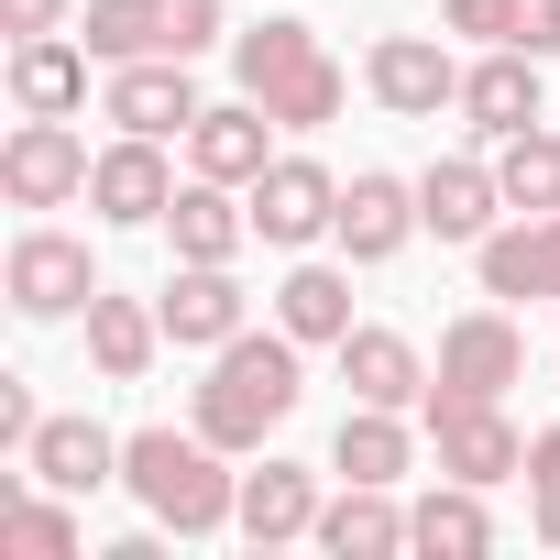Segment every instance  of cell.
Segmentation results:
<instances>
[{
  "instance_id": "cell-1",
  "label": "cell",
  "mask_w": 560,
  "mask_h": 560,
  "mask_svg": "<svg viewBox=\"0 0 560 560\" xmlns=\"http://www.w3.org/2000/svg\"><path fill=\"white\" fill-rule=\"evenodd\" d=\"M298 330H242V341H220L209 352V385H198V440H220V451H264L275 429L298 418V396H308V374H298Z\"/></svg>"
},
{
  "instance_id": "cell-2",
  "label": "cell",
  "mask_w": 560,
  "mask_h": 560,
  "mask_svg": "<svg viewBox=\"0 0 560 560\" xmlns=\"http://www.w3.org/2000/svg\"><path fill=\"white\" fill-rule=\"evenodd\" d=\"M231 451L220 440H198V429H132L121 440V483H132V505L154 516V527H176V538H220V527H242V472H220Z\"/></svg>"
},
{
  "instance_id": "cell-3",
  "label": "cell",
  "mask_w": 560,
  "mask_h": 560,
  "mask_svg": "<svg viewBox=\"0 0 560 560\" xmlns=\"http://www.w3.org/2000/svg\"><path fill=\"white\" fill-rule=\"evenodd\" d=\"M429 451H440L451 483H505V472H527V440H516L505 396H429Z\"/></svg>"
},
{
  "instance_id": "cell-4",
  "label": "cell",
  "mask_w": 560,
  "mask_h": 560,
  "mask_svg": "<svg viewBox=\"0 0 560 560\" xmlns=\"http://www.w3.org/2000/svg\"><path fill=\"white\" fill-rule=\"evenodd\" d=\"M242 198H253V242H275V253H308V242L341 220V176H330L319 154H275Z\"/></svg>"
},
{
  "instance_id": "cell-5",
  "label": "cell",
  "mask_w": 560,
  "mask_h": 560,
  "mask_svg": "<svg viewBox=\"0 0 560 560\" xmlns=\"http://www.w3.org/2000/svg\"><path fill=\"white\" fill-rule=\"evenodd\" d=\"M89 298H100V264H89L78 231H23L12 242V308L23 319H89Z\"/></svg>"
},
{
  "instance_id": "cell-6",
  "label": "cell",
  "mask_w": 560,
  "mask_h": 560,
  "mask_svg": "<svg viewBox=\"0 0 560 560\" xmlns=\"http://www.w3.org/2000/svg\"><path fill=\"white\" fill-rule=\"evenodd\" d=\"M89 143L67 132V121H23L12 143H0V198L12 209H67V198H89Z\"/></svg>"
},
{
  "instance_id": "cell-7",
  "label": "cell",
  "mask_w": 560,
  "mask_h": 560,
  "mask_svg": "<svg viewBox=\"0 0 560 560\" xmlns=\"http://www.w3.org/2000/svg\"><path fill=\"white\" fill-rule=\"evenodd\" d=\"M363 89H374L396 121H440V110H462V67H451V45H429V34H385V45L363 56Z\"/></svg>"
},
{
  "instance_id": "cell-8",
  "label": "cell",
  "mask_w": 560,
  "mask_h": 560,
  "mask_svg": "<svg viewBox=\"0 0 560 560\" xmlns=\"http://www.w3.org/2000/svg\"><path fill=\"white\" fill-rule=\"evenodd\" d=\"M89 209H100L110 231H154V220L176 209V165H165V143H154V132H121V143L89 165Z\"/></svg>"
},
{
  "instance_id": "cell-9",
  "label": "cell",
  "mask_w": 560,
  "mask_h": 560,
  "mask_svg": "<svg viewBox=\"0 0 560 560\" xmlns=\"http://www.w3.org/2000/svg\"><path fill=\"white\" fill-rule=\"evenodd\" d=\"M527 374V330L505 319V308H462L451 330H440V385L429 396H505Z\"/></svg>"
},
{
  "instance_id": "cell-10",
  "label": "cell",
  "mask_w": 560,
  "mask_h": 560,
  "mask_svg": "<svg viewBox=\"0 0 560 560\" xmlns=\"http://www.w3.org/2000/svg\"><path fill=\"white\" fill-rule=\"evenodd\" d=\"M418 231H429V220H418V187H407V176L363 165V176L341 187V220H330V242H341L352 264H396Z\"/></svg>"
},
{
  "instance_id": "cell-11",
  "label": "cell",
  "mask_w": 560,
  "mask_h": 560,
  "mask_svg": "<svg viewBox=\"0 0 560 560\" xmlns=\"http://www.w3.org/2000/svg\"><path fill=\"white\" fill-rule=\"evenodd\" d=\"M154 308H165V341H176V352H220V341L253 330V298L231 287V264H176Z\"/></svg>"
},
{
  "instance_id": "cell-12",
  "label": "cell",
  "mask_w": 560,
  "mask_h": 560,
  "mask_svg": "<svg viewBox=\"0 0 560 560\" xmlns=\"http://www.w3.org/2000/svg\"><path fill=\"white\" fill-rule=\"evenodd\" d=\"M198 78H187V56H132V67H110V121L121 132H154V143H176V132H198Z\"/></svg>"
},
{
  "instance_id": "cell-13",
  "label": "cell",
  "mask_w": 560,
  "mask_h": 560,
  "mask_svg": "<svg viewBox=\"0 0 560 560\" xmlns=\"http://www.w3.org/2000/svg\"><path fill=\"white\" fill-rule=\"evenodd\" d=\"M89 45L78 34H23L12 45V110L23 121H78V100H89Z\"/></svg>"
},
{
  "instance_id": "cell-14",
  "label": "cell",
  "mask_w": 560,
  "mask_h": 560,
  "mask_svg": "<svg viewBox=\"0 0 560 560\" xmlns=\"http://www.w3.org/2000/svg\"><path fill=\"white\" fill-rule=\"evenodd\" d=\"M187 165H198V176H220V187H253V176L275 165V110H264L253 89H242V100H220V110H198Z\"/></svg>"
},
{
  "instance_id": "cell-15",
  "label": "cell",
  "mask_w": 560,
  "mask_h": 560,
  "mask_svg": "<svg viewBox=\"0 0 560 560\" xmlns=\"http://www.w3.org/2000/svg\"><path fill=\"white\" fill-rule=\"evenodd\" d=\"M165 242H176V264H231L253 242V198L220 187V176H187L176 209H165Z\"/></svg>"
},
{
  "instance_id": "cell-16",
  "label": "cell",
  "mask_w": 560,
  "mask_h": 560,
  "mask_svg": "<svg viewBox=\"0 0 560 560\" xmlns=\"http://www.w3.org/2000/svg\"><path fill=\"white\" fill-rule=\"evenodd\" d=\"M462 121H472L483 143L527 132V121H538V56H527V45H494L483 67H462Z\"/></svg>"
},
{
  "instance_id": "cell-17",
  "label": "cell",
  "mask_w": 560,
  "mask_h": 560,
  "mask_svg": "<svg viewBox=\"0 0 560 560\" xmlns=\"http://www.w3.org/2000/svg\"><path fill=\"white\" fill-rule=\"evenodd\" d=\"M23 472L56 483V494H100V483H121V440L100 418H45L34 451H23Z\"/></svg>"
},
{
  "instance_id": "cell-18",
  "label": "cell",
  "mask_w": 560,
  "mask_h": 560,
  "mask_svg": "<svg viewBox=\"0 0 560 560\" xmlns=\"http://www.w3.org/2000/svg\"><path fill=\"white\" fill-rule=\"evenodd\" d=\"M242 538H253V549L319 538V472H308V462H264V472H242Z\"/></svg>"
},
{
  "instance_id": "cell-19",
  "label": "cell",
  "mask_w": 560,
  "mask_h": 560,
  "mask_svg": "<svg viewBox=\"0 0 560 560\" xmlns=\"http://www.w3.org/2000/svg\"><path fill=\"white\" fill-rule=\"evenodd\" d=\"M494 209H505V187H494V165H472V154H440V165L418 176V220H429L440 242H483Z\"/></svg>"
},
{
  "instance_id": "cell-20",
  "label": "cell",
  "mask_w": 560,
  "mask_h": 560,
  "mask_svg": "<svg viewBox=\"0 0 560 560\" xmlns=\"http://www.w3.org/2000/svg\"><path fill=\"white\" fill-rule=\"evenodd\" d=\"M341 385H352V407H429V363H418L407 330H352L341 341Z\"/></svg>"
},
{
  "instance_id": "cell-21",
  "label": "cell",
  "mask_w": 560,
  "mask_h": 560,
  "mask_svg": "<svg viewBox=\"0 0 560 560\" xmlns=\"http://www.w3.org/2000/svg\"><path fill=\"white\" fill-rule=\"evenodd\" d=\"M319 549H330V560H396V549H407L396 483H341V494L319 505Z\"/></svg>"
},
{
  "instance_id": "cell-22",
  "label": "cell",
  "mask_w": 560,
  "mask_h": 560,
  "mask_svg": "<svg viewBox=\"0 0 560 560\" xmlns=\"http://www.w3.org/2000/svg\"><path fill=\"white\" fill-rule=\"evenodd\" d=\"M154 352H165V308H143V298H89V363L110 374V385H143L154 374Z\"/></svg>"
},
{
  "instance_id": "cell-23",
  "label": "cell",
  "mask_w": 560,
  "mask_h": 560,
  "mask_svg": "<svg viewBox=\"0 0 560 560\" xmlns=\"http://www.w3.org/2000/svg\"><path fill=\"white\" fill-rule=\"evenodd\" d=\"M407 549H429V560H483L494 549V516H483V483H429L418 505H407Z\"/></svg>"
},
{
  "instance_id": "cell-24",
  "label": "cell",
  "mask_w": 560,
  "mask_h": 560,
  "mask_svg": "<svg viewBox=\"0 0 560 560\" xmlns=\"http://www.w3.org/2000/svg\"><path fill=\"white\" fill-rule=\"evenodd\" d=\"M275 330L341 352V341H352V264H298L287 287H275Z\"/></svg>"
},
{
  "instance_id": "cell-25",
  "label": "cell",
  "mask_w": 560,
  "mask_h": 560,
  "mask_svg": "<svg viewBox=\"0 0 560 560\" xmlns=\"http://www.w3.org/2000/svg\"><path fill=\"white\" fill-rule=\"evenodd\" d=\"M407 407H352L341 418V440H330V472L341 483H407Z\"/></svg>"
},
{
  "instance_id": "cell-26",
  "label": "cell",
  "mask_w": 560,
  "mask_h": 560,
  "mask_svg": "<svg viewBox=\"0 0 560 560\" xmlns=\"http://www.w3.org/2000/svg\"><path fill=\"white\" fill-rule=\"evenodd\" d=\"M494 187H505V209L549 220V209H560V132H549V121L505 132V143H494Z\"/></svg>"
},
{
  "instance_id": "cell-27",
  "label": "cell",
  "mask_w": 560,
  "mask_h": 560,
  "mask_svg": "<svg viewBox=\"0 0 560 560\" xmlns=\"http://www.w3.org/2000/svg\"><path fill=\"white\" fill-rule=\"evenodd\" d=\"M308 56H319V34H308V23H287V12H275V23H253V34H231V78H242L253 100H264V89H287Z\"/></svg>"
},
{
  "instance_id": "cell-28",
  "label": "cell",
  "mask_w": 560,
  "mask_h": 560,
  "mask_svg": "<svg viewBox=\"0 0 560 560\" xmlns=\"http://www.w3.org/2000/svg\"><path fill=\"white\" fill-rule=\"evenodd\" d=\"M78 45L100 67H132V56H165V23H154V0H89L78 12Z\"/></svg>"
},
{
  "instance_id": "cell-29",
  "label": "cell",
  "mask_w": 560,
  "mask_h": 560,
  "mask_svg": "<svg viewBox=\"0 0 560 560\" xmlns=\"http://www.w3.org/2000/svg\"><path fill=\"white\" fill-rule=\"evenodd\" d=\"M0 549H12V560H78L67 494H56V483H45V494H12V505H0Z\"/></svg>"
},
{
  "instance_id": "cell-30",
  "label": "cell",
  "mask_w": 560,
  "mask_h": 560,
  "mask_svg": "<svg viewBox=\"0 0 560 560\" xmlns=\"http://www.w3.org/2000/svg\"><path fill=\"white\" fill-rule=\"evenodd\" d=\"M264 110H275V132H319V121H341V67L308 56L287 89H264Z\"/></svg>"
},
{
  "instance_id": "cell-31",
  "label": "cell",
  "mask_w": 560,
  "mask_h": 560,
  "mask_svg": "<svg viewBox=\"0 0 560 560\" xmlns=\"http://www.w3.org/2000/svg\"><path fill=\"white\" fill-rule=\"evenodd\" d=\"M154 23H165V56H187V67L231 34V23H220V0H154Z\"/></svg>"
},
{
  "instance_id": "cell-32",
  "label": "cell",
  "mask_w": 560,
  "mask_h": 560,
  "mask_svg": "<svg viewBox=\"0 0 560 560\" xmlns=\"http://www.w3.org/2000/svg\"><path fill=\"white\" fill-rule=\"evenodd\" d=\"M505 45H527L538 67L560 56V0H516V23H505Z\"/></svg>"
},
{
  "instance_id": "cell-33",
  "label": "cell",
  "mask_w": 560,
  "mask_h": 560,
  "mask_svg": "<svg viewBox=\"0 0 560 560\" xmlns=\"http://www.w3.org/2000/svg\"><path fill=\"white\" fill-rule=\"evenodd\" d=\"M440 12H451V34H483V45H505L516 0H440Z\"/></svg>"
},
{
  "instance_id": "cell-34",
  "label": "cell",
  "mask_w": 560,
  "mask_h": 560,
  "mask_svg": "<svg viewBox=\"0 0 560 560\" xmlns=\"http://www.w3.org/2000/svg\"><path fill=\"white\" fill-rule=\"evenodd\" d=\"M0 34H12V45L23 34H67V0H0Z\"/></svg>"
},
{
  "instance_id": "cell-35",
  "label": "cell",
  "mask_w": 560,
  "mask_h": 560,
  "mask_svg": "<svg viewBox=\"0 0 560 560\" xmlns=\"http://www.w3.org/2000/svg\"><path fill=\"white\" fill-rule=\"evenodd\" d=\"M34 429H45V407H34L12 374H0V440H12V451H34Z\"/></svg>"
},
{
  "instance_id": "cell-36",
  "label": "cell",
  "mask_w": 560,
  "mask_h": 560,
  "mask_svg": "<svg viewBox=\"0 0 560 560\" xmlns=\"http://www.w3.org/2000/svg\"><path fill=\"white\" fill-rule=\"evenodd\" d=\"M527 483H560V429H538V440H527Z\"/></svg>"
},
{
  "instance_id": "cell-37",
  "label": "cell",
  "mask_w": 560,
  "mask_h": 560,
  "mask_svg": "<svg viewBox=\"0 0 560 560\" xmlns=\"http://www.w3.org/2000/svg\"><path fill=\"white\" fill-rule=\"evenodd\" d=\"M527 494H538V516H527V527H538V538L560 549V483H527Z\"/></svg>"
},
{
  "instance_id": "cell-38",
  "label": "cell",
  "mask_w": 560,
  "mask_h": 560,
  "mask_svg": "<svg viewBox=\"0 0 560 560\" xmlns=\"http://www.w3.org/2000/svg\"><path fill=\"white\" fill-rule=\"evenodd\" d=\"M549 298H560V209H549Z\"/></svg>"
}]
</instances>
